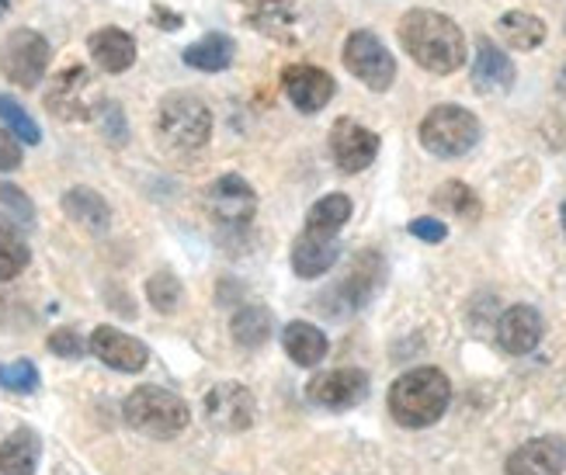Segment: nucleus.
I'll return each instance as SVG.
<instances>
[{
	"label": "nucleus",
	"mask_w": 566,
	"mask_h": 475,
	"mask_svg": "<svg viewBox=\"0 0 566 475\" xmlns=\"http://www.w3.org/2000/svg\"><path fill=\"white\" fill-rule=\"evenodd\" d=\"M400 45L407 56L438 77H449L465 63V35L459 24L441 11H407L400 18Z\"/></svg>",
	"instance_id": "nucleus-1"
},
{
	"label": "nucleus",
	"mask_w": 566,
	"mask_h": 475,
	"mask_svg": "<svg viewBox=\"0 0 566 475\" xmlns=\"http://www.w3.org/2000/svg\"><path fill=\"white\" fill-rule=\"evenodd\" d=\"M452 403V382L438 368H413L389 389V416L410 431H424L446 416Z\"/></svg>",
	"instance_id": "nucleus-2"
},
{
	"label": "nucleus",
	"mask_w": 566,
	"mask_h": 475,
	"mask_svg": "<svg viewBox=\"0 0 566 475\" xmlns=\"http://www.w3.org/2000/svg\"><path fill=\"white\" fill-rule=\"evenodd\" d=\"M122 416H126L133 431H139L146 437H157V441L178 437L191 420L185 399L167 389H157V386H143V389L129 392V399L122 403Z\"/></svg>",
	"instance_id": "nucleus-3"
},
{
	"label": "nucleus",
	"mask_w": 566,
	"mask_h": 475,
	"mask_svg": "<svg viewBox=\"0 0 566 475\" xmlns=\"http://www.w3.org/2000/svg\"><path fill=\"white\" fill-rule=\"evenodd\" d=\"M157 133L170 149H202L212 136V112L202 97H195L188 91L167 94L157 108Z\"/></svg>",
	"instance_id": "nucleus-4"
},
{
	"label": "nucleus",
	"mask_w": 566,
	"mask_h": 475,
	"mask_svg": "<svg viewBox=\"0 0 566 475\" xmlns=\"http://www.w3.org/2000/svg\"><path fill=\"white\" fill-rule=\"evenodd\" d=\"M480 142V118L462 105H438L421 122V146L441 160L465 157Z\"/></svg>",
	"instance_id": "nucleus-5"
},
{
	"label": "nucleus",
	"mask_w": 566,
	"mask_h": 475,
	"mask_svg": "<svg viewBox=\"0 0 566 475\" xmlns=\"http://www.w3.org/2000/svg\"><path fill=\"white\" fill-rule=\"evenodd\" d=\"M344 66L352 77H358L368 91H389L397 81V60L389 56V49L382 45L379 35L373 32H352L344 42Z\"/></svg>",
	"instance_id": "nucleus-6"
},
{
	"label": "nucleus",
	"mask_w": 566,
	"mask_h": 475,
	"mask_svg": "<svg viewBox=\"0 0 566 475\" xmlns=\"http://www.w3.org/2000/svg\"><path fill=\"white\" fill-rule=\"evenodd\" d=\"M49 42L32 32V29H18L0 45V70L4 77L18 87H35L42 84L45 70H49Z\"/></svg>",
	"instance_id": "nucleus-7"
},
{
	"label": "nucleus",
	"mask_w": 566,
	"mask_h": 475,
	"mask_svg": "<svg viewBox=\"0 0 566 475\" xmlns=\"http://www.w3.org/2000/svg\"><path fill=\"white\" fill-rule=\"evenodd\" d=\"M368 395V374L361 368H334L316 374V379L306 386V399L319 410H352L358 403H365Z\"/></svg>",
	"instance_id": "nucleus-8"
},
{
	"label": "nucleus",
	"mask_w": 566,
	"mask_h": 475,
	"mask_svg": "<svg viewBox=\"0 0 566 475\" xmlns=\"http://www.w3.org/2000/svg\"><path fill=\"white\" fill-rule=\"evenodd\" d=\"M206 416L212 428L227 431V434H240L248 431L254 416H258V403L248 386L240 382H219L209 389L206 395Z\"/></svg>",
	"instance_id": "nucleus-9"
},
{
	"label": "nucleus",
	"mask_w": 566,
	"mask_h": 475,
	"mask_svg": "<svg viewBox=\"0 0 566 475\" xmlns=\"http://www.w3.org/2000/svg\"><path fill=\"white\" fill-rule=\"evenodd\" d=\"M331 154L344 173H358L379 157V136L355 118H337L331 129Z\"/></svg>",
	"instance_id": "nucleus-10"
},
{
	"label": "nucleus",
	"mask_w": 566,
	"mask_h": 475,
	"mask_svg": "<svg viewBox=\"0 0 566 475\" xmlns=\"http://www.w3.org/2000/svg\"><path fill=\"white\" fill-rule=\"evenodd\" d=\"M206 205L209 212L223 222V226H248L258 212V194L254 188L237 178V173H227V178H219L209 191H206Z\"/></svg>",
	"instance_id": "nucleus-11"
},
{
	"label": "nucleus",
	"mask_w": 566,
	"mask_h": 475,
	"mask_svg": "<svg viewBox=\"0 0 566 475\" xmlns=\"http://www.w3.org/2000/svg\"><path fill=\"white\" fill-rule=\"evenodd\" d=\"M91 355L97 361H105L108 368L115 371H126V374H136L146 368V361H150V351H146V344L129 337V334H122L115 327H97L91 334Z\"/></svg>",
	"instance_id": "nucleus-12"
},
{
	"label": "nucleus",
	"mask_w": 566,
	"mask_h": 475,
	"mask_svg": "<svg viewBox=\"0 0 566 475\" xmlns=\"http://www.w3.org/2000/svg\"><path fill=\"white\" fill-rule=\"evenodd\" d=\"M282 87H285V97L300 108L303 115H313L324 108L331 97H334V77L327 70L319 66H289L282 73Z\"/></svg>",
	"instance_id": "nucleus-13"
},
{
	"label": "nucleus",
	"mask_w": 566,
	"mask_h": 475,
	"mask_svg": "<svg viewBox=\"0 0 566 475\" xmlns=\"http://www.w3.org/2000/svg\"><path fill=\"white\" fill-rule=\"evenodd\" d=\"M507 475H563L566 472V441L563 437H532L518 452H511Z\"/></svg>",
	"instance_id": "nucleus-14"
},
{
	"label": "nucleus",
	"mask_w": 566,
	"mask_h": 475,
	"mask_svg": "<svg viewBox=\"0 0 566 475\" xmlns=\"http://www.w3.org/2000/svg\"><path fill=\"white\" fill-rule=\"evenodd\" d=\"M497 340L507 355H532L543 340V316L532 306H511L497 323Z\"/></svg>",
	"instance_id": "nucleus-15"
},
{
	"label": "nucleus",
	"mask_w": 566,
	"mask_h": 475,
	"mask_svg": "<svg viewBox=\"0 0 566 475\" xmlns=\"http://www.w3.org/2000/svg\"><path fill=\"white\" fill-rule=\"evenodd\" d=\"M87 87H91V77H87L84 66H73V70L60 73V77L45 91L49 112L60 115V118H91V108L84 102Z\"/></svg>",
	"instance_id": "nucleus-16"
},
{
	"label": "nucleus",
	"mask_w": 566,
	"mask_h": 475,
	"mask_svg": "<svg viewBox=\"0 0 566 475\" xmlns=\"http://www.w3.org/2000/svg\"><path fill=\"white\" fill-rule=\"evenodd\" d=\"M514 77H518V73H514L511 56H504L490 39H480L476 60H473V87L480 94H504L511 91Z\"/></svg>",
	"instance_id": "nucleus-17"
},
{
	"label": "nucleus",
	"mask_w": 566,
	"mask_h": 475,
	"mask_svg": "<svg viewBox=\"0 0 566 475\" xmlns=\"http://www.w3.org/2000/svg\"><path fill=\"white\" fill-rule=\"evenodd\" d=\"M337 257H340V246L337 240H327V236L303 233L292 243V271L300 274V278H319V274H327L337 264Z\"/></svg>",
	"instance_id": "nucleus-18"
},
{
	"label": "nucleus",
	"mask_w": 566,
	"mask_h": 475,
	"mask_svg": "<svg viewBox=\"0 0 566 475\" xmlns=\"http://www.w3.org/2000/svg\"><path fill=\"white\" fill-rule=\"evenodd\" d=\"M94 63L105 73H126L136 63V39L122 29H102L87 39Z\"/></svg>",
	"instance_id": "nucleus-19"
},
{
	"label": "nucleus",
	"mask_w": 566,
	"mask_h": 475,
	"mask_svg": "<svg viewBox=\"0 0 566 475\" xmlns=\"http://www.w3.org/2000/svg\"><path fill=\"white\" fill-rule=\"evenodd\" d=\"M63 212L87 233H105L112 226V209L97 191L91 188H70L63 194Z\"/></svg>",
	"instance_id": "nucleus-20"
},
{
	"label": "nucleus",
	"mask_w": 566,
	"mask_h": 475,
	"mask_svg": "<svg viewBox=\"0 0 566 475\" xmlns=\"http://www.w3.org/2000/svg\"><path fill=\"white\" fill-rule=\"evenodd\" d=\"M282 347H285V355L300 365V368H313L327 358V334L313 327V323H289L285 334H282Z\"/></svg>",
	"instance_id": "nucleus-21"
},
{
	"label": "nucleus",
	"mask_w": 566,
	"mask_h": 475,
	"mask_svg": "<svg viewBox=\"0 0 566 475\" xmlns=\"http://www.w3.org/2000/svg\"><path fill=\"white\" fill-rule=\"evenodd\" d=\"M243 11H248V21L261 35L272 39H292V4L295 0H233Z\"/></svg>",
	"instance_id": "nucleus-22"
},
{
	"label": "nucleus",
	"mask_w": 566,
	"mask_h": 475,
	"mask_svg": "<svg viewBox=\"0 0 566 475\" xmlns=\"http://www.w3.org/2000/svg\"><path fill=\"white\" fill-rule=\"evenodd\" d=\"M233 56H237V45H233V39L230 35H223V32H209V35H202L199 42H191L185 53H181V60L191 66V70H202V73H219V70H227L230 63H233Z\"/></svg>",
	"instance_id": "nucleus-23"
},
{
	"label": "nucleus",
	"mask_w": 566,
	"mask_h": 475,
	"mask_svg": "<svg viewBox=\"0 0 566 475\" xmlns=\"http://www.w3.org/2000/svg\"><path fill=\"white\" fill-rule=\"evenodd\" d=\"M352 219V198L348 194H324L319 202L306 212V233L313 236H327L337 240V233L344 230V222Z\"/></svg>",
	"instance_id": "nucleus-24"
},
{
	"label": "nucleus",
	"mask_w": 566,
	"mask_h": 475,
	"mask_svg": "<svg viewBox=\"0 0 566 475\" xmlns=\"http://www.w3.org/2000/svg\"><path fill=\"white\" fill-rule=\"evenodd\" d=\"M497 35L511 49H518V53H528V49H538V45L546 42V21L528 14V11H507L497 21Z\"/></svg>",
	"instance_id": "nucleus-25"
},
{
	"label": "nucleus",
	"mask_w": 566,
	"mask_h": 475,
	"mask_svg": "<svg viewBox=\"0 0 566 475\" xmlns=\"http://www.w3.org/2000/svg\"><path fill=\"white\" fill-rule=\"evenodd\" d=\"M39 465V437L29 428H18L0 444V472L4 475H35Z\"/></svg>",
	"instance_id": "nucleus-26"
},
{
	"label": "nucleus",
	"mask_w": 566,
	"mask_h": 475,
	"mask_svg": "<svg viewBox=\"0 0 566 475\" xmlns=\"http://www.w3.org/2000/svg\"><path fill=\"white\" fill-rule=\"evenodd\" d=\"M268 337H272V313L264 306H243L233 316V340L240 347H261Z\"/></svg>",
	"instance_id": "nucleus-27"
},
{
	"label": "nucleus",
	"mask_w": 566,
	"mask_h": 475,
	"mask_svg": "<svg viewBox=\"0 0 566 475\" xmlns=\"http://www.w3.org/2000/svg\"><path fill=\"white\" fill-rule=\"evenodd\" d=\"M29 261L32 254H29V246H24V240L18 236V230L11 222L0 219V282L18 278V274L29 267Z\"/></svg>",
	"instance_id": "nucleus-28"
},
{
	"label": "nucleus",
	"mask_w": 566,
	"mask_h": 475,
	"mask_svg": "<svg viewBox=\"0 0 566 475\" xmlns=\"http://www.w3.org/2000/svg\"><path fill=\"white\" fill-rule=\"evenodd\" d=\"M434 205L438 209H446L459 219H480V198L473 194L470 184H462V181H449V184H441L434 191Z\"/></svg>",
	"instance_id": "nucleus-29"
},
{
	"label": "nucleus",
	"mask_w": 566,
	"mask_h": 475,
	"mask_svg": "<svg viewBox=\"0 0 566 475\" xmlns=\"http://www.w3.org/2000/svg\"><path fill=\"white\" fill-rule=\"evenodd\" d=\"M181 282L175 278L170 271H157L150 282H146V298H150V306L164 316H170L178 306H181Z\"/></svg>",
	"instance_id": "nucleus-30"
},
{
	"label": "nucleus",
	"mask_w": 566,
	"mask_h": 475,
	"mask_svg": "<svg viewBox=\"0 0 566 475\" xmlns=\"http://www.w3.org/2000/svg\"><path fill=\"white\" fill-rule=\"evenodd\" d=\"M0 118L8 122V133L18 139V142H29V146H35L39 139H42V133H39V125L32 122V115L24 112L14 97H0Z\"/></svg>",
	"instance_id": "nucleus-31"
},
{
	"label": "nucleus",
	"mask_w": 566,
	"mask_h": 475,
	"mask_svg": "<svg viewBox=\"0 0 566 475\" xmlns=\"http://www.w3.org/2000/svg\"><path fill=\"white\" fill-rule=\"evenodd\" d=\"M0 205L8 209V222L21 230H32L35 226V209L29 202V194H24L18 184H0Z\"/></svg>",
	"instance_id": "nucleus-32"
},
{
	"label": "nucleus",
	"mask_w": 566,
	"mask_h": 475,
	"mask_svg": "<svg viewBox=\"0 0 566 475\" xmlns=\"http://www.w3.org/2000/svg\"><path fill=\"white\" fill-rule=\"evenodd\" d=\"M0 386L11 389V392H21V395H29L39 389V368L32 361H8V365H0Z\"/></svg>",
	"instance_id": "nucleus-33"
},
{
	"label": "nucleus",
	"mask_w": 566,
	"mask_h": 475,
	"mask_svg": "<svg viewBox=\"0 0 566 475\" xmlns=\"http://www.w3.org/2000/svg\"><path fill=\"white\" fill-rule=\"evenodd\" d=\"M49 351L60 355V358H81L87 347H84V340L73 330H56L53 337H49Z\"/></svg>",
	"instance_id": "nucleus-34"
},
{
	"label": "nucleus",
	"mask_w": 566,
	"mask_h": 475,
	"mask_svg": "<svg viewBox=\"0 0 566 475\" xmlns=\"http://www.w3.org/2000/svg\"><path fill=\"white\" fill-rule=\"evenodd\" d=\"M410 236L424 240V243H441L449 236V226H446V222H438V219H413L410 222Z\"/></svg>",
	"instance_id": "nucleus-35"
},
{
	"label": "nucleus",
	"mask_w": 566,
	"mask_h": 475,
	"mask_svg": "<svg viewBox=\"0 0 566 475\" xmlns=\"http://www.w3.org/2000/svg\"><path fill=\"white\" fill-rule=\"evenodd\" d=\"M18 167H21V142L8 129H0V170L11 173Z\"/></svg>",
	"instance_id": "nucleus-36"
},
{
	"label": "nucleus",
	"mask_w": 566,
	"mask_h": 475,
	"mask_svg": "<svg viewBox=\"0 0 566 475\" xmlns=\"http://www.w3.org/2000/svg\"><path fill=\"white\" fill-rule=\"evenodd\" d=\"M105 118H108V129H112V142H126V125H122V112L112 105L105 112Z\"/></svg>",
	"instance_id": "nucleus-37"
},
{
	"label": "nucleus",
	"mask_w": 566,
	"mask_h": 475,
	"mask_svg": "<svg viewBox=\"0 0 566 475\" xmlns=\"http://www.w3.org/2000/svg\"><path fill=\"white\" fill-rule=\"evenodd\" d=\"M154 18L164 24V32H178V29H181V18H178V14H170V11H164V8H154Z\"/></svg>",
	"instance_id": "nucleus-38"
},
{
	"label": "nucleus",
	"mask_w": 566,
	"mask_h": 475,
	"mask_svg": "<svg viewBox=\"0 0 566 475\" xmlns=\"http://www.w3.org/2000/svg\"><path fill=\"white\" fill-rule=\"evenodd\" d=\"M8 8H11V0H0V18L8 14Z\"/></svg>",
	"instance_id": "nucleus-39"
},
{
	"label": "nucleus",
	"mask_w": 566,
	"mask_h": 475,
	"mask_svg": "<svg viewBox=\"0 0 566 475\" xmlns=\"http://www.w3.org/2000/svg\"><path fill=\"white\" fill-rule=\"evenodd\" d=\"M559 215H563V230H566V202H563V209H559Z\"/></svg>",
	"instance_id": "nucleus-40"
},
{
	"label": "nucleus",
	"mask_w": 566,
	"mask_h": 475,
	"mask_svg": "<svg viewBox=\"0 0 566 475\" xmlns=\"http://www.w3.org/2000/svg\"><path fill=\"white\" fill-rule=\"evenodd\" d=\"M559 84H563V91H566V70H563V77H559Z\"/></svg>",
	"instance_id": "nucleus-41"
}]
</instances>
